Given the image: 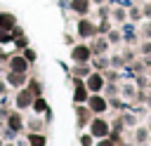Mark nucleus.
Wrapping results in <instances>:
<instances>
[{"instance_id": "nucleus-1", "label": "nucleus", "mask_w": 151, "mask_h": 146, "mask_svg": "<svg viewBox=\"0 0 151 146\" xmlns=\"http://www.w3.org/2000/svg\"><path fill=\"white\" fill-rule=\"evenodd\" d=\"M101 85H104V80H101V75H97V73H92V75L87 78V87H90L92 92H99V89H101Z\"/></svg>"}, {"instance_id": "nucleus-2", "label": "nucleus", "mask_w": 151, "mask_h": 146, "mask_svg": "<svg viewBox=\"0 0 151 146\" xmlns=\"http://www.w3.org/2000/svg\"><path fill=\"white\" fill-rule=\"evenodd\" d=\"M106 132H109V127H106L104 120H94V122H92V134H94V137H104Z\"/></svg>"}, {"instance_id": "nucleus-3", "label": "nucleus", "mask_w": 151, "mask_h": 146, "mask_svg": "<svg viewBox=\"0 0 151 146\" xmlns=\"http://www.w3.org/2000/svg\"><path fill=\"white\" fill-rule=\"evenodd\" d=\"M87 57H90V49H87V47L80 45V47L73 49V59H76V61H87Z\"/></svg>"}, {"instance_id": "nucleus-4", "label": "nucleus", "mask_w": 151, "mask_h": 146, "mask_svg": "<svg viewBox=\"0 0 151 146\" xmlns=\"http://www.w3.org/2000/svg\"><path fill=\"white\" fill-rule=\"evenodd\" d=\"M12 68L19 71V73H24L26 71V57H14L12 59Z\"/></svg>"}, {"instance_id": "nucleus-5", "label": "nucleus", "mask_w": 151, "mask_h": 146, "mask_svg": "<svg viewBox=\"0 0 151 146\" xmlns=\"http://www.w3.org/2000/svg\"><path fill=\"white\" fill-rule=\"evenodd\" d=\"M90 108H92V111H104V108H106V101H104L101 97H92V99H90Z\"/></svg>"}, {"instance_id": "nucleus-6", "label": "nucleus", "mask_w": 151, "mask_h": 146, "mask_svg": "<svg viewBox=\"0 0 151 146\" xmlns=\"http://www.w3.org/2000/svg\"><path fill=\"white\" fill-rule=\"evenodd\" d=\"M0 28H14V16L12 14H0Z\"/></svg>"}, {"instance_id": "nucleus-7", "label": "nucleus", "mask_w": 151, "mask_h": 146, "mask_svg": "<svg viewBox=\"0 0 151 146\" xmlns=\"http://www.w3.org/2000/svg\"><path fill=\"white\" fill-rule=\"evenodd\" d=\"M87 99V92H85V85L76 80V101H85Z\"/></svg>"}, {"instance_id": "nucleus-8", "label": "nucleus", "mask_w": 151, "mask_h": 146, "mask_svg": "<svg viewBox=\"0 0 151 146\" xmlns=\"http://www.w3.org/2000/svg\"><path fill=\"white\" fill-rule=\"evenodd\" d=\"M31 101H33V97H31V92H21V94L17 97V104H19V106H28Z\"/></svg>"}, {"instance_id": "nucleus-9", "label": "nucleus", "mask_w": 151, "mask_h": 146, "mask_svg": "<svg viewBox=\"0 0 151 146\" xmlns=\"http://www.w3.org/2000/svg\"><path fill=\"white\" fill-rule=\"evenodd\" d=\"M78 31H80V35H92V24L90 21H80V26H78Z\"/></svg>"}, {"instance_id": "nucleus-10", "label": "nucleus", "mask_w": 151, "mask_h": 146, "mask_svg": "<svg viewBox=\"0 0 151 146\" xmlns=\"http://www.w3.org/2000/svg\"><path fill=\"white\" fill-rule=\"evenodd\" d=\"M9 127H12V130H19V127H21V118H19L17 113L9 115Z\"/></svg>"}, {"instance_id": "nucleus-11", "label": "nucleus", "mask_w": 151, "mask_h": 146, "mask_svg": "<svg viewBox=\"0 0 151 146\" xmlns=\"http://www.w3.org/2000/svg\"><path fill=\"white\" fill-rule=\"evenodd\" d=\"M73 9L76 12H87V0H73Z\"/></svg>"}, {"instance_id": "nucleus-12", "label": "nucleus", "mask_w": 151, "mask_h": 146, "mask_svg": "<svg viewBox=\"0 0 151 146\" xmlns=\"http://www.w3.org/2000/svg\"><path fill=\"white\" fill-rule=\"evenodd\" d=\"M21 80H24V75H21V73H19V71H14V73H12V75H9V82H12V85H19V82H21Z\"/></svg>"}, {"instance_id": "nucleus-13", "label": "nucleus", "mask_w": 151, "mask_h": 146, "mask_svg": "<svg viewBox=\"0 0 151 146\" xmlns=\"http://www.w3.org/2000/svg\"><path fill=\"white\" fill-rule=\"evenodd\" d=\"M28 139H31V144H33V146H45V139H42V137H38V134H31Z\"/></svg>"}, {"instance_id": "nucleus-14", "label": "nucleus", "mask_w": 151, "mask_h": 146, "mask_svg": "<svg viewBox=\"0 0 151 146\" xmlns=\"http://www.w3.org/2000/svg\"><path fill=\"white\" fill-rule=\"evenodd\" d=\"M33 108H35V111H40V113H42V111H45V108H47V104H45V101H42V99H35V101H33Z\"/></svg>"}, {"instance_id": "nucleus-15", "label": "nucleus", "mask_w": 151, "mask_h": 146, "mask_svg": "<svg viewBox=\"0 0 151 146\" xmlns=\"http://www.w3.org/2000/svg\"><path fill=\"white\" fill-rule=\"evenodd\" d=\"M9 38H12V35L7 33V28H0V42H7Z\"/></svg>"}, {"instance_id": "nucleus-16", "label": "nucleus", "mask_w": 151, "mask_h": 146, "mask_svg": "<svg viewBox=\"0 0 151 146\" xmlns=\"http://www.w3.org/2000/svg\"><path fill=\"white\" fill-rule=\"evenodd\" d=\"M24 57H26V61H33V59H35V52H33V49H26Z\"/></svg>"}, {"instance_id": "nucleus-17", "label": "nucleus", "mask_w": 151, "mask_h": 146, "mask_svg": "<svg viewBox=\"0 0 151 146\" xmlns=\"http://www.w3.org/2000/svg\"><path fill=\"white\" fill-rule=\"evenodd\" d=\"M31 87H33V92H35V94H40V85H38V82H31Z\"/></svg>"}, {"instance_id": "nucleus-18", "label": "nucleus", "mask_w": 151, "mask_h": 146, "mask_svg": "<svg viewBox=\"0 0 151 146\" xmlns=\"http://www.w3.org/2000/svg\"><path fill=\"white\" fill-rule=\"evenodd\" d=\"M99 146H113V144H111V141H101Z\"/></svg>"}]
</instances>
